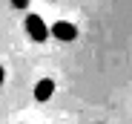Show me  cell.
<instances>
[{"mask_svg": "<svg viewBox=\"0 0 132 124\" xmlns=\"http://www.w3.org/2000/svg\"><path fill=\"white\" fill-rule=\"evenodd\" d=\"M3 78H6V69L0 67V87H3Z\"/></svg>", "mask_w": 132, "mask_h": 124, "instance_id": "5b68a950", "label": "cell"}, {"mask_svg": "<svg viewBox=\"0 0 132 124\" xmlns=\"http://www.w3.org/2000/svg\"><path fill=\"white\" fill-rule=\"evenodd\" d=\"M26 32H29V38L35 43H46L49 40V26L43 23V17H37V14H26Z\"/></svg>", "mask_w": 132, "mask_h": 124, "instance_id": "6da1fadb", "label": "cell"}, {"mask_svg": "<svg viewBox=\"0 0 132 124\" xmlns=\"http://www.w3.org/2000/svg\"><path fill=\"white\" fill-rule=\"evenodd\" d=\"M12 6H14V9H26L29 0H12Z\"/></svg>", "mask_w": 132, "mask_h": 124, "instance_id": "277c9868", "label": "cell"}, {"mask_svg": "<svg viewBox=\"0 0 132 124\" xmlns=\"http://www.w3.org/2000/svg\"><path fill=\"white\" fill-rule=\"evenodd\" d=\"M49 35L55 40H60V43H72V40H78V26L75 23H66V20H57V23L49 29Z\"/></svg>", "mask_w": 132, "mask_h": 124, "instance_id": "7a4b0ae2", "label": "cell"}, {"mask_svg": "<svg viewBox=\"0 0 132 124\" xmlns=\"http://www.w3.org/2000/svg\"><path fill=\"white\" fill-rule=\"evenodd\" d=\"M55 95V81L52 78H40L35 87V101H49Z\"/></svg>", "mask_w": 132, "mask_h": 124, "instance_id": "3957f363", "label": "cell"}]
</instances>
